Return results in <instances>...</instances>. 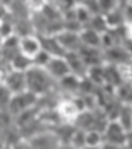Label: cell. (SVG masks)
Wrapping results in <instances>:
<instances>
[{
	"label": "cell",
	"instance_id": "cell-7",
	"mask_svg": "<svg viewBox=\"0 0 132 149\" xmlns=\"http://www.w3.org/2000/svg\"><path fill=\"white\" fill-rule=\"evenodd\" d=\"M42 51L41 40L37 34H25L18 37V52L33 61Z\"/></svg>",
	"mask_w": 132,
	"mask_h": 149
},
{
	"label": "cell",
	"instance_id": "cell-9",
	"mask_svg": "<svg viewBox=\"0 0 132 149\" xmlns=\"http://www.w3.org/2000/svg\"><path fill=\"white\" fill-rule=\"evenodd\" d=\"M55 38H56L58 44L60 45V48L65 51V54L77 52V51L82 48V41H80L79 33L62 30L58 34H55Z\"/></svg>",
	"mask_w": 132,
	"mask_h": 149
},
{
	"label": "cell",
	"instance_id": "cell-17",
	"mask_svg": "<svg viewBox=\"0 0 132 149\" xmlns=\"http://www.w3.org/2000/svg\"><path fill=\"white\" fill-rule=\"evenodd\" d=\"M115 97L121 104L132 106V83L124 82L115 87Z\"/></svg>",
	"mask_w": 132,
	"mask_h": 149
},
{
	"label": "cell",
	"instance_id": "cell-30",
	"mask_svg": "<svg viewBox=\"0 0 132 149\" xmlns=\"http://www.w3.org/2000/svg\"><path fill=\"white\" fill-rule=\"evenodd\" d=\"M1 44H3V37H1V34H0V47H1Z\"/></svg>",
	"mask_w": 132,
	"mask_h": 149
},
{
	"label": "cell",
	"instance_id": "cell-27",
	"mask_svg": "<svg viewBox=\"0 0 132 149\" xmlns=\"http://www.w3.org/2000/svg\"><path fill=\"white\" fill-rule=\"evenodd\" d=\"M59 149H76V148H73V146L69 145V143H62V145L59 146Z\"/></svg>",
	"mask_w": 132,
	"mask_h": 149
},
{
	"label": "cell",
	"instance_id": "cell-28",
	"mask_svg": "<svg viewBox=\"0 0 132 149\" xmlns=\"http://www.w3.org/2000/svg\"><path fill=\"white\" fill-rule=\"evenodd\" d=\"M129 1H131V0H118V3H119L121 6H124V4H128Z\"/></svg>",
	"mask_w": 132,
	"mask_h": 149
},
{
	"label": "cell",
	"instance_id": "cell-11",
	"mask_svg": "<svg viewBox=\"0 0 132 149\" xmlns=\"http://www.w3.org/2000/svg\"><path fill=\"white\" fill-rule=\"evenodd\" d=\"M79 56L83 59L87 68L97 66V65H104V58H103V49L99 48H90V47H82L77 51Z\"/></svg>",
	"mask_w": 132,
	"mask_h": 149
},
{
	"label": "cell",
	"instance_id": "cell-10",
	"mask_svg": "<svg viewBox=\"0 0 132 149\" xmlns=\"http://www.w3.org/2000/svg\"><path fill=\"white\" fill-rule=\"evenodd\" d=\"M1 83L7 87V90L10 91L11 94H17V93H21V91L27 90L24 72H18V70L10 69V70L6 72Z\"/></svg>",
	"mask_w": 132,
	"mask_h": 149
},
{
	"label": "cell",
	"instance_id": "cell-1",
	"mask_svg": "<svg viewBox=\"0 0 132 149\" xmlns=\"http://www.w3.org/2000/svg\"><path fill=\"white\" fill-rule=\"evenodd\" d=\"M25 73V86L27 90L38 97H44L53 91L55 86L58 84L56 80L51 77V74L47 72L45 68L41 66H31L27 69Z\"/></svg>",
	"mask_w": 132,
	"mask_h": 149
},
{
	"label": "cell",
	"instance_id": "cell-22",
	"mask_svg": "<svg viewBox=\"0 0 132 149\" xmlns=\"http://www.w3.org/2000/svg\"><path fill=\"white\" fill-rule=\"evenodd\" d=\"M10 97H11V93L7 90V87H6L3 83L0 82V111L7 110Z\"/></svg>",
	"mask_w": 132,
	"mask_h": 149
},
{
	"label": "cell",
	"instance_id": "cell-18",
	"mask_svg": "<svg viewBox=\"0 0 132 149\" xmlns=\"http://www.w3.org/2000/svg\"><path fill=\"white\" fill-rule=\"evenodd\" d=\"M94 4H96L97 14H101V16H106L107 13L113 11L114 8L119 6L118 0H94Z\"/></svg>",
	"mask_w": 132,
	"mask_h": 149
},
{
	"label": "cell",
	"instance_id": "cell-31",
	"mask_svg": "<svg viewBox=\"0 0 132 149\" xmlns=\"http://www.w3.org/2000/svg\"><path fill=\"white\" fill-rule=\"evenodd\" d=\"M129 4H132V0H131V1H129Z\"/></svg>",
	"mask_w": 132,
	"mask_h": 149
},
{
	"label": "cell",
	"instance_id": "cell-23",
	"mask_svg": "<svg viewBox=\"0 0 132 149\" xmlns=\"http://www.w3.org/2000/svg\"><path fill=\"white\" fill-rule=\"evenodd\" d=\"M8 148L10 149H33V146H31V143H30V141L27 138H18L13 143H10Z\"/></svg>",
	"mask_w": 132,
	"mask_h": 149
},
{
	"label": "cell",
	"instance_id": "cell-3",
	"mask_svg": "<svg viewBox=\"0 0 132 149\" xmlns=\"http://www.w3.org/2000/svg\"><path fill=\"white\" fill-rule=\"evenodd\" d=\"M55 110H56V114L62 124L72 125H73L74 120L77 118V116L83 111L77 99H72V97L70 99H59L55 106Z\"/></svg>",
	"mask_w": 132,
	"mask_h": 149
},
{
	"label": "cell",
	"instance_id": "cell-29",
	"mask_svg": "<svg viewBox=\"0 0 132 149\" xmlns=\"http://www.w3.org/2000/svg\"><path fill=\"white\" fill-rule=\"evenodd\" d=\"M82 149H100V148H96V146H87V145H84Z\"/></svg>",
	"mask_w": 132,
	"mask_h": 149
},
{
	"label": "cell",
	"instance_id": "cell-24",
	"mask_svg": "<svg viewBox=\"0 0 132 149\" xmlns=\"http://www.w3.org/2000/svg\"><path fill=\"white\" fill-rule=\"evenodd\" d=\"M10 14H11V13H10V8H8L6 4L0 3V21L4 20V18H7Z\"/></svg>",
	"mask_w": 132,
	"mask_h": 149
},
{
	"label": "cell",
	"instance_id": "cell-12",
	"mask_svg": "<svg viewBox=\"0 0 132 149\" xmlns=\"http://www.w3.org/2000/svg\"><path fill=\"white\" fill-rule=\"evenodd\" d=\"M65 58L67 61L69 69H70V74H73V76L79 77V79L86 77L89 68L86 66V63L83 62V59L79 56L77 52H69V54L65 55Z\"/></svg>",
	"mask_w": 132,
	"mask_h": 149
},
{
	"label": "cell",
	"instance_id": "cell-16",
	"mask_svg": "<svg viewBox=\"0 0 132 149\" xmlns=\"http://www.w3.org/2000/svg\"><path fill=\"white\" fill-rule=\"evenodd\" d=\"M8 66H10V69H13V70L25 72L27 69H30V68L33 66V61L17 51L16 54L11 56V59L8 61Z\"/></svg>",
	"mask_w": 132,
	"mask_h": 149
},
{
	"label": "cell",
	"instance_id": "cell-6",
	"mask_svg": "<svg viewBox=\"0 0 132 149\" xmlns=\"http://www.w3.org/2000/svg\"><path fill=\"white\" fill-rule=\"evenodd\" d=\"M101 134H103V142H106V143L125 145L126 131L117 120H108V123L103 128Z\"/></svg>",
	"mask_w": 132,
	"mask_h": 149
},
{
	"label": "cell",
	"instance_id": "cell-15",
	"mask_svg": "<svg viewBox=\"0 0 132 149\" xmlns=\"http://www.w3.org/2000/svg\"><path fill=\"white\" fill-rule=\"evenodd\" d=\"M114 120H117L119 124L122 125V128H124L126 132L131 131L132 130V106L121 104Z\"/></svg>",
	"mask_w": 132,
	"mask_h": 149
},
{
	"label": "cell",
	"instance_id": "cell-25",
	"mask_svg": "<svg viewBox=\"0 0 132 149\" xmlns=\"http://www.w3.org/2000/svg\"><path fill=\"white\" fill-rule=\"evenodd\" d=\"M100 149H126V146L125 145H113V143L103 142V145L100 146Z\"/></svg>",
	"mask_w": 132,
	"mask_h": 149
},
{
	"label": "cell",
	"instance_id": "cell-8",
	"mask_svg": "<svg viewBox=\"0 0 132 149\" xmlns=\"http://www.w3.org/2000/svg\"><path fill=\"white\" fill-rule=\"evenodd\" d=\"M45 69L51 74V77L56 82L65 79L66 76L70 74V69H69L65 56H51L48 63L45 65Z\"/></svg>",
	"mask_w": 132,
	"mask_h": 149
},
{
	"label": "cell",
	"instance_id": "cell-5",
	"mask_svg": "<svg viewBox=\"0 0 132 149\" xmlns=\"http://www.w3.org/2000/svg\"><path fill=\"white\" fill-rule=\"evenodd\" d=\"M103 58L106 65L122 66L132 61V54L122 45H114L111 48L103 49Z\"/></svg>",
	"mask_w": 132,
	"mask_h": 149
},
{
	"label": "cell",
	"instance_id": "cell-2",
	"mask_svg": "<svg viewBox=\"0 0 132 149\" xmlns=\"http://www.w3.org/2000/svg\"><path fill=\"white\" fill-rule=\"evenodd\" d=\"M38 100H40L38 96L30 93L28 90L17 93V94H11L7 106L8 114L16 117L18 114H21V113H25V111L31 110V108L38 107Z\"/></svg>",
	"mask_w": 132,
	"mask_h": 149
},
{
	"label": "cell",
	"instance_id": "cell-21",
	"mask_svg": "<svg viewBox=\"0 0 132 149\" xmlns=\"http://www.w3.org/2000/svg\"><path fill=\"white\" fill-rule=\"evenodd\" d=\"M84 134H86V131L74 128L73 134L70 136V141H69V145H72L76 149H82L86 145V142H84Z\"/></svg>",
	"mask_w": 132,
	"mask_h": 149
},
{
	"label": "cell",
	"instance_id": "cell-26",
	"mask_svg": "<svg viewBox=\"0 0 132 149\" xmlns=\"http://www.w3.org/2000/svg\"><path fill=\"white\" fill-rule=\"evenodd\" d=\"M125 146L126 149H132V130L126 132V139H125Z\"/></svg>",
	"mask_w": 132,
	"mask_h": 149
},
{
	"label": "cell",
	"instance_id": "cell-20",
	"mask_svg": "<svg viewBox=\"0 0 132 149\" xmlns=\"http://www.w3.org/2000/svg\"><path fill=\"white\" fill-rule=\"evenodd\" d=\"M48 3H49V0H24L25 8L30 13V16L31 14H37V13H41Z\"/></svg>",
	"mask_w": 132,
	"mask_h": 149
},
{
	"label": "cell",
	"instance_id": "cell-19",
	"mask_svg": "<svg viewBox=\"0 0 132 149\" xmlns=\"http://www.w3.org/2000/svg\"><path fill=\"white\" fill-rule=\"evenodd\" d=\"M84 142L87 146H96L100 148L103 145V134L99 130H90V131H86L84 134Z\"/></svg>",
	"mask_w": 132,
	"mask_h": 149
},
{
	"label": "cell",
	"instance_id": "cell-14",
	"mask_svg": "<svg viewBox=\"0 0 132 149\" xmlns=\"http://www.w3.org/2000/svg\"><path fill=\"white\" fill-rule=\"evenodd\" d=\"M106 24H107L108 30H114V28H119L125 25V18H124V11H122V6L119 4L117 8H114L113 11L107 13L104 16Z\"/></svg>",
	"mask_w": 132,
	"mask_h": 149
},
{
	"label": "cell",
	"instance_id": "cell-4",
	"mask_svg": "<svg viewBox=\"0 0 132 149\" xmlns=\"http://www.w3.org/2000/svg\"><path fill=\"white\" fill-rule=\"evenodd\" d=\"M27 139L30 141L33 149H59L62 145L53 128H45Z\"/></svg>",
	"mask_w": 132,
	"mask_h": 149
},
{
	"label": "cell",
	"instance_id": "cell-13",
	"mask_svg": "<svg viewBox=\"0 0 132 149\" xmlns=\"http://www.w3.org/2000/svg\"><path fill=\"white\" fill-rule=\"evenodd\" d=\"M82 47H90V48H99L101 49V34L96 33L90 28H83L79 33Z\"/></svg>",
	"mask_w": 132,
	"mask_h": 149
}]
</instances>
